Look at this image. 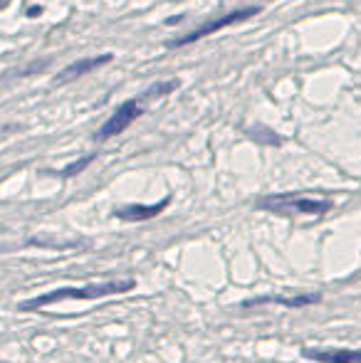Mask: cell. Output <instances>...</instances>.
<instances>
[{
	"mask_svg": "<svg viewBox=\"0 0 361 363\" xmlns=\"http://www.w3.org/2000/svg\"><path fill=\"white\" fill-rule=\"evenodd\" d=\"M136 287V279H116V282H94L87 287H60L52 289L43 296H35L20 304V311H35L50 306L55 301H65V299H99V296H109V294H121V291H131Z\"/></svg>",
	"mask_w": 361,
	"mask_h": 363,
	"instance_id": "cell-1",
	"label": "cell"
},
{
	"mask_svg": "<svg viewBox=\"0 0 361 363\" xmlns=\"http://www.w3.org/2000/svg\"><path fill=\"white\" fill-rule=\"evenodd\" d=\"M260 211L272 213H299V216H324L332 211V201H314V198H302L287 193V196H265L257 201Z\"/></svg>",
	"mask_w": 361,
	"mask_h": 363,
	"instance_id": "cell-2",
	"label": "cell"
},
{
	"mask_svg": "<svg viewBox=\"0 0 361 363\" xmlns=\"http://www.w3.org/2000/svg\"><path fill=\"white\" fill-rule=\"evenodd\" d=\"M257 13H260V8H257V5H250V8H238V10H233V13L221 15V18L201 25V28H196L193 33L183 35V38L171 40V43H166V48H183V45H193V43H198V40L208 38V35L218 33V30L231 28V25H238V23H243V20H250L252 15H257Z\"/></svg>",
	"mask_w": 361,
	"mask_h": 363,
	"instance_id": "cell-3",
	"label": "cell"
},
{
	"mask_svg": "<svg viewBox=\"0 0 361 363\" xmlns=\"http://www.w3.org/2000/svg\"><path fill=\"white\" fill-rule=\"evenodd\" d=\"M141 114H144V109H141L139 99H126L124 104L116 106L114 114H111L109 119L96 129L94 141H106V139H114V136L124 134V131L129 129V126L134 124Z\"/></svg>",
	"mask_w": 361,
	"mask_h": 363,
	"instance_id": "cell-4",
	"label": "cell"
},
{
	"mask_svg": "<svg viewBox=\"0 0 361 363\" xmlns=\"http://www.w3.org/2000/svg\"><path fill=\"white\" fill-rule=\"evenodd\" d=\"M171 203V196L161 198L159 203H154V206H141V203H129V206H121V208H114V218L124 220V223H144V220H151L156 216H161V213L169 208Z\"/></svg>",
	"mask_w": 361,
	"mask_h": 363,
	"instance_id": "cell-5",
	"label": "cell"
},
{
	"mask_svg": "<svg viewBox=\"0 0 361 363\" xmlns=\"http://www.w3.org/2000/svg\"><path fill=\"white\" fill-rule=\"evenodd\" d=\"M111 60H114V55H109V52H106V55H96V57L77 60V62L67 65L62 72L55 77V84H67V82H72V79H79L82 74H89V72H94V69H99L101 65H109Z\"/></svg>",
	"mask_w": 361,
	"mask_h": 363,
	"instance_id": "cell-6",
	"label": "cell"
},
{
	"mask_svg": "<svg viewBox=\"0 0 361 363\" xmlns=\"http://www.w3.org/2000/svg\"><path fill=\"white\" fill-rule=\"evenodd\" d=\"M302 356L317 363H361V349H302Z\"/></svg>",
	"mask_w": 361,
	"mask_h": 363,
	"instance_id": "cell-7",
	"label": "cell"
},
{
	"mask_svg": "<svg viewBox=\"0 0 361 363\" xmlns=\"http://www.w3.org/2000/svg\"><path fill=\"white\" fill-rule=\"evenodd\" d=\"M322 294L312 291V294H299V296H257V299H245L243 306H257V304H279L287 306V309H299V306H309V304H319Z\"/></svg>",
	"mask_w": 361,
	"mask_h": 363,
	"instance_id": "cell-8",
	"label": "cell"
},
{
	"mask_svg": "<svg viewBox=\"0 0 361 363\" xmlns=\"http://www.w3.org/2000/svg\"><path fill=\"white\" fill-rule=\"evenodd\" d=\"M181 82L179 79H166V82H156V84H151L149 89L144 91V94L139 96V104L141 101H154V99H161V96L171 94L174 89H179Z\"/></svg>",
	"mask_w": 361,
	"mask_h": 363,
	"instance_id": "cell-9",
	"label": "cell"
},
{
	"mask_svg": "<svg viewBox=\"0 0 361 363\" xmlns=\"http://www.w3.org/2000/svg\"><path fill=\"white\" fill-rule=\"evenodd\" d=\"M94 158H96L94 153H89V156H82V158H79V161H74V163H70L67 168H62V171H60V176H62V178H72V176H77V173H82L84 168H87L89 163L94 161Z\"/></svg>",
	"mask_w": 361,
	"mask_h": 363,
	"instance_id": "cell-10",
	"label": "cell"
},
{
	"mask_svg": "<svg viewBox=\"0 0 361 363\" xmlns=\"http://www.w3.org/2000/svg\"><path fill=\"white\" fill-rule=\"evenodd\" d=\"M250 136H252V139H257V141H270L272 146L279 144V136H274V131L262 129V126H255V129L250 131Z\"/></svg>",
	"mask_w": 361,
	"mask_h": 363,
	"instance_id": "cell-11",
	"label": "cell"
},
{
	"mask_svg": "<svg viewBox=\"0 0 361 363\" xmlns=\"http://www.w3.org/2000/svg\"><path fill=\"white\" fill-rule=\"evenodd\" d=\"M0 363H5V361H0Z\"/></svg>",
	"mask_w": 361,
	"mask_h": 363,
	"instance_id": "cell-12",
	"label": "cell"
}]
</instances>
